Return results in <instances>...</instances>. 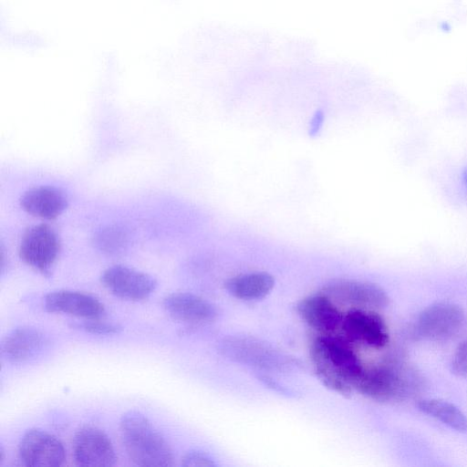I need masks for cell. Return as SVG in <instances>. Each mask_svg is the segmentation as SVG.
Here are the masks:
<instances>
[{"instance_id": "1", "label": "cell", "mask_w": 467, "mask_h": 467, "mask_svg": "<svg viewBox=\"0 0 467 467\" xmlns=\"http://www.w3.org/2000/svg\"><path fill=\"white\" fill-rule=\"evenodd\" d=\"M315 371L327 388L350 394L364 367L349 340L328 334L316 337L310 349Z\"/></svg>"}, {"instance_id": "2", "label": "cell", "mask_w": 467, "mask_h": 467, "mask_svg": "<svg viewBox=\"0 0 467 467\" xmlns=\"http://www.w3.org/2000/svg\"><path fill=\"white\" fill-rule=\"evenodd\" d=\"M119 432L130 460L138 466L173 465L170 444L151 421L137 410H129L119 420Z\"/></svg>"}, {"instance_id": "3", "label": "cell", "mask_w": 467, "mask_h": 467, "mask_svg": "<svg viewBox=\"0 0 467 467\" xmlns=\"http://www.w3.org/2000/svg\"><path fill=\"white\" fill-rule=\"evenodd\" d=\"M421 388L420 374L403 362H389L364 368L354 389L381 402L400 401Z\"/></svg>"}, {"instance_id": "4", "label": "cell", "mask_w": 467, "mask_h": 467, "mask_svg": "<svg viewBox=\"0 0 467 467\" xmlns=\"http://www.w3.org/2000/svg\"><path fill=\"white\" fill-rule=\"evenodd\" d=\"M60 252V241L56 231L41 223L28 228L19 244L21 260L33 269L49 274Z\"/></svg>"}, {"instance_id": "5", "label": "cell", "mask_w": 467, "mask_h": 467, "mask_svg": "<svg viewBox=\"0 0 467 467\" xmlns=\"http://www.w3.org/2000/svg\"><path fill=\"white\" fill-rule=\"evenodd\" d=\"M464 323V312L457 304L437 302L424 308L417 317V335L431 341H446L456 336Z\"/></svg>"}, {"instance_id": "6", "label": "cell", "mask_w": 467, "mask_h": 467, "mask_svg": "<svg viewBox=\"0 0 467 467\" xmlns=\"http://www.w3.org/2000/svg\"><path fill=\"white\" fill-rule=\"evenodd\" d=\"M100 280L112 295L130 301L147 299L157 286L151 275L121 265L107 268Z\"/></svg>"}, {"instance_id": "7", "label": "cell", "mask_w": 467, "mask_h": 467, "mask_svg": "<svg viewBox=\"0 0 467 467\" xmlns=\"http://www.w3.org/2000/svg\"><path fill=\"white\" fill-rule=\"evenodd\" d=\"M18 452L23 463L30 467L60 466L66 456L60 441L40 429H30L24 433Z\"/></svg>"}, {"instance_id": "8", "label": "cell", "mask_w": 467, "mask_h": 467, "mask_svg": "<svg viewBox=\"0 0 467 467\" xmlns=\"http://www.w3.org/2000/svg\"><path fill=\"white\" fill-rule=\"evenodd\" d=\"M72 451L78 466H111L117 460L109 436L94 426H84L76 432Z\"/></svg>"}, {"instance_id": "9", "label": "cell", "mask_w": 467, "mask_h": 467, "mask_svg": "<svg viewBox=\"0 0 467 467\" xmlns=\"http://www.w3.org/2000/svg\"><path fill=\"white\" fill-rule=\"evenodd\" d=\"M341 327L350 342L362 343L374 348H381L389 342L387 325L372 309L356 307L349 310L343 317Z\"/></svg>"}, {"instance_id": "10", "label": "cell", "mask_w": 467, "mask_h": 467, "mask_svg": "<svg viewBox=\"0 0 467 467\" xmlns=\"http://www.w3.org/2000/svg\"><path fill=\"white\" fill-rule=\"evenodd\" d=\"M322 293L358 308L381 309L389 303V297L381 286L367 281H333L323 288Z\"/></svg>"}, {"instance_id": "11", "label": "cell", "mask_w": 467, "mask_h": 467, "mask_svg": "<svg viewBox=\"0 0 467 467\" xmlns=\"http://www.w3.org/2000/svg\"><path fill=\"white\" fill-rule=\"evenodd\" d=\"M48 312L64 313L86 319H97L105 315L104 305L96 297L77 291L58 290L44 297Z\"/></svg>"}, {"instance_id": "12", "label": "cell", "mask_w": 467, "mask_h": 467, "mask_svg": "<svg viewBox=\"0 0 467 467\" xmlns=\"http://www.w3.org/2000/svg\"><path fill=\"white\" fill-rule=\"evenodd\" d=\"M298 315L312 328L330 333L341 327L343 317L331 298L324 293L302 299L296 306Z\"/></svg>"}, {"instance_id": "13", "label": "cell", "mask_w": 467, "mask_h": 467, "mask_svg": "<svg viewBox=\"0 0 467 467\" xmlns=\"http://www.w3.org/2000/svg\"><path fill=\"white\" fill-rule=\"evenodd\" d=\"M46 343L44 334L32 327H19L8 333L1 343V354L10 363H24L37 356Z\"/></svg>"}, {"instance_id": "14", "label": "cell", "mask_w": 467, "mask_h": 467, "mask_svg": "<svg viewBox=\"0 0 467 467\" xmlns=\"http://www.w3.org/2000/svg\"><path fill=\"white\" fill-rule=\"evenodd\" d=\"M162 306L171 317L187 323L209 322L217 316L212 303L190 293L170 294L164 297Z\"/></svg>"}, {"instance_id": "15", "label": "cell", "mask_w": 467, "mask_h": 467, "mask_svg": "<svg viewBox=\"0 0 467 467\" xmlns=\"http://www.w3.org/2000/svg\"><path fill=\"white\" fill-rule=\"evenodd\" d=\"M20 205L27 213L47 220L58 217L67 207L66 193L54 186H38L27 190L20 198Z\"/></svg>"}, {"instance_id": "16", "label": "cell", "mask_w": 467, "mask_h": 467, "mask_svg": "<svg viewBox=\"0 0 467 467\" xmlns=\"http://www.w3.org/2000/svg\"><path fill=\"white\" fill-rule=\"evenodd\" d=\"M275 285L274 277L266 272L242 274L225 283L227 291L242 300H257L270 293Z\"/></svg>"}, {"instance_id": "17", "label": "cell", "mask_w": 467, "mask_h": 467, "mask_svg": "<svg viewBox=\"0 0 467 467\" xmlns=\"http://www.w3.org/2000/svg\"><path fill=\"white\" fill-rule=\"evenodd\" d=\"M417 407L422 413L458 432L467 431V416L453 403L440 399L424 398L418 400Z\"/></svg>"}, {"instance_id": "18", "label": "cell", "mask_w": 467, "mask_h": 467, "mask_svg": "<svg viewBox=\"0 0 467 467\" xmlns=\"http://www.w3.org/2000/svg\"><path fill=\"white\" fill-rule=\"evenodd\" d=\"M95 244L105 254H120L129 244V234L125 229L119 226H108L97 234Z\"/></svg>"}, {"instance_id": "19", "label": "cell", "mask_w": 467, "mask_h": 467, "mask_svg": "<svg viewBox=\"0 0 467 467\" xmlns=\"http://www.w3.org/2000/svg\"><path fill=\"white\" fill-rule=\"evenodd\" d=\"M72 327L77 329H80L82 331L97 335L117 334L122 330V327L119 325L101 321L99 320V318L88 319L81 323L74 324Z\"/></svg>"}, {"instance_id": "20", "label": "cell", "mask_w": 467, "mask_h": 467, "mask_svg": "<svg viewBox=\"0 0 467 467\" xmlns=\"http://www.w3.org/2000/svg\"><path fill=\"white\" fill-rule=\"evenodd\" d=\"M451 369L457 377L467 379V340L456 348L451 358Z\"/></svg>"}, {"instance_id": "21", "label": "cell", "mask_w": 467, "mask_h": 467, "mask_svg": "<svg viewBox=\"0 0 467 467\" xmlns=\"http://www.w3.org/2000/svg\"><path fill=\"white\" fill-rule=\"evenodd\" d=\"M182 464L183 466H213L214 463L212 459L206 454L197 451H191L187 452L182 459Z\"/></svg>"}, {"instance_id": "22", "label": "cell", "mask_w": 467, "mask_h": 467, "mask_svg": "<svg viewBox=\"0 0 467 467\" xmlns=\"http://www.w3.org/2000/svg\"><path fill=\"white\" fill-rule=\"evenodd\" d=\"M463 180H464V183L467 187V169L465 170L464 173H463Z\"/></svg>"}]
</instances>
